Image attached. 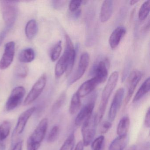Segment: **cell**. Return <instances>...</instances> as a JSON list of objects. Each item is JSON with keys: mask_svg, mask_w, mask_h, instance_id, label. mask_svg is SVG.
<instances>
[{"mask_svg": "<svg viewBox=\"0 0 150 150\" xmlns=\"http://www.w3.org/2000/svg\"><path fill=\"white\" fill-rule=\"evenodd\" d=\"M23 141H21L16 144L14 146L13 150H22Z\"/></svg>", "mask_w": 150, "mask_h": 150, "instance_id": "d590c367", "label": "cell"}, {"mask_svg": "<svg viewBox=\"0 0 150 150\" xmlns=\"http://www.w3.org/2000/svg\"><path fill=\"white\" fill-rule=\"evenodd\" d=\"M25 93L26 90L23 87L18 86L14 88L6 103L7 111H11L17 108L21 103Z\"/></svg>", "mask_w": 150, "mask_h": 150, "instance_id": "8992f818", "label": "cell"}, {"mask_svg": "<svg viewBox=\"0 0 150 150\" xmlns=\"http://www.w3.org/2000/svg\"><path fill=\"white\" fill-rule=\"evenodd\" d=\"M136 149H137V146L135 145H133L130 146L127 150H136Z\"/></svg>", "mask_w": 150, "mask_h": 150, "instance_id": "b9f144b4", "label": "cell"}, {"mask_svg": "<svg viewBox=\"0 0 150 150\" xmlns=\"http://www.w3.org/2000/svg\"><path fill=\"white\" fill-rule=\"evenodd\" d=\"M48 126L46 118L42 119L27 140V150H38L45 137Z\"/></svg>", "mask_w": 150, "mask_h": 150, "instance_id": "7a4b0ae2", "label": "cell"}, {"mask_svg": "<svg viewBox=\"0 0 150 150\" xmlns=\"http://www.w3.org/2000/svg\"><path fill=\"white\" fill-rule=\"evenodd\" d=\"M149 143L148 144H146L143 145L141 146L139 148L136 150H149Z\"/></svg>", "mask_w": 150, "mask_h": 150, "instance_id": "74e56055", "label": "cell"}, {"mask_svg": "<svg viewBox=\"0 0 150 150\" xmlns=\"http://www.w3.org/2000/svg\"><path fill=\"white\" fill-rule=\"evenodd\" d=\"M84 146V144L82 141H79L76 145V147L74 150H83Z\"/></svg>", "mask_w": 150, "mask_h": 150, "instance_id": "8d00e7d4", "label": "cell"}, {"mask_svg": "<svg viewBox=\"0 0 150 150\" xmlns=\"http://www.w3.org/2000/svg\"><path fill=\"white\" fill-rule=\"evenodd\" d=\"M75 135L72 132L64 141L59 150H73L75 145Z\"/></svg>", "mask_w": 150, "mask_h": 150, "instance_id": "4316f807", "label": "cell"}, {"mask_svg": "<svg viewBox=\"0 0 150 150\" xmlns=\"http://www.w3.org/2000/svg\"><path fill=\"white\" fill-rule=\"evenodd\" d=\"M114 9V1L111 0L103 1L100 13L101 22L105 23L110 19Z\"/></svg>", "mask_w": 150, "mask_h": 150, "instance_id": "9a60e30c", "label": "cell"}, {"mask_svg": "<svg viewBox=\"0 0 150 150\" xmlns=\"http://www.w3.org/2000/svg\"><path fill=\"white\" fill-rule=\"evenodd\" d=\"M35 110L36 108L32 107L21 114L18 118V122L15 129L14 132L16 134L20 135L23 132L28 121Z\"/></svg>", "mask_w": 150, "mask_h": 150, "instance_id": "4fadbf2b", "label": "cell"}, {"mask_svg": "<svg viewBox=\"0 0 150 150\" xmlns=\"http://www.w3.org/2000/svg\"><path fill=\"white\" fill-rule=\"evenodd\" d=\"M80 98L76 93L73 95L69 109V112L71 115H74L79 110L81 106Z\"/></svg>", "mask_w": 150, "mask_h": 150, "instance_id": "7402d4cb", "label": "cell"}, {"mask_svg": "<svg viewBox=\"0 0 150 150\" xmlns=\"http://www.w3.org/2000/svg\"><path fill=\"white\" fill-rule=\"evenodd\" d=\"M59 127L57 125L52 127L47 138V140L49 143H53L56 141L59 134Z\"/></svg>", "mask_w": 150, "mask_h": 150, "instance_id": "f546056e", "label": "cell"}, {"mask_svg": "<svg viewBox=\"0 0 150 150\" xmlns=\"http://www.w3.org/2000/svg\"><path fill=\"white\" fill-rule=\"evenodd\" d=\"M100 84L99 81L95 77L88 80L80 86L76 92L80 98L85 97L92 93Z\"/></svg>", "mask_w": 150, "mask_h": 150, "instance_id": "5bb4252c", "label": "cell"}, {"mask_svg": "<svg viewBox=\"0 0 150 150\" xmlns=\"http://www.w3.org/2000/svg\"><path fill=\"white\" fill-rule=\"evenodd\" d=\"M104 136H100L92 142L91 145L92 150H103L104 144Z\"/></svg>", "mask_w": 150, "mask_h": 150, "instance_id": "83f0119b", "label": "cell"}, {"mask_svg": "<svg viewBox=\"0 0 150 150\" xmlns=\"http://www.w3.org/2000/svg\"><path fill=\"white\" fill-rule=\"evenodd\" d=\"M66 4L65 1H52V4L55 9L59 10L63 8Z\"/></svg>", "mask_w": 150, "mask_h": 150, "instance_id": "d6a6232c", "label": "cell"}, {"mask_svg": "<svg viewBox=\"0 0 150 150\" xmlns=\"http://www.w3.org/2000/svg\"><path fill=\"white\" fill-rule=\"evenodd\" d=\"M28 72V67L24 64H20L16 67L15 69V74L17 77L24 79L27 77Z\"/></svg>", "mask_w": 150, "mask_h": 150, "instance_id": "f1b7e54d", "label": "cell"}, {"mask_svg": "<svg viewBox=\"0 0 150 150\" xmlns=\"http://www.w3.org/2000/svg\"><path fill=\"white\" fill-rule=\"evenodd\" d=\"M82 4V1H79V0L71 1L69 4V10L72 13H74L79 10V8Z\"/></svg>", "mask_w": 150, "mask_h": 150, "instance_id": "4dcf8cb0", "label": "cell"}, {"mask_svg": "<svg viewBox=\"0 0 150 150\" xmlns=\"http://www.w3.org/2000/svg\"><path fill=\"white\" fill-rule=\"evenodd\" d=\"M124 95L125 89L123 88H120L116 92L109 111L108 117L110 122L115 120L121 108Z\"/></svg>", "mask_w": 150, "mask_h": 150, "instance_id": "9c48e42d", "label": "cell"}, {"mask_svg": "<svg viewBox=\"0 0 150 150\" xmlns=\"http://www.w3.org/2000/svg\"><path fill=\"white\" fill-rule=\"evenodd\" d=\"M96 114H93L83 123L81 128V134L84 146L89 145L94 138L98 124Z\"/></svg>", "mask_w": 150, "mask_h": 150, "instance_id": "3957f363", "label": "cell"}, {"mask_svg": "<svg viewBox=\"0 0 150 150\" xmlns=\"http://www.w3.org/2000/svg\"><path fill=\"white\" fill-rule=\"evenodd\" d=\"M15 52V43L10 42L5 45V50L0 60V69L6 70L13 62Z\"/></svg>", "mask_w": 150, "mask_h": 150, "instance_id": "30bf717a", "label": "cell"}, {"mask_svg": "<svg viewBox=\"0 0 150 150\" xmlns=\"http://www.w3.org/2000/svg\"><path fill=\"white\" fill-rule=\"evenodd\" d=\"M126 33V29L123 27H118L114 30L109 39V43L111 49H116Z\"/></svg>", "mask_w": 150, "mask_h": 150, "instance_id": "2e32d148", "label": "cell"}, {"mask_svg": "<svg viewBox=\"0 0 150 150\" xmlns=\"http://www.w3.org/2000/svg\"><path fill=\"white\" fill-rule=\"evenodd\" d=\"M150 79L149 77L146 79L142 84L133 98L132 102L136 103L142 99L150 91Z\"/></svg>", "mask_w": 150, "mask_h": 150, "instance_id": "ac0fdd59", "label": "cell"}, {"mask_svg": "<svg viewBox=\"0 0 150 150\" xmlns=\"http://www.w3.org/2000/svg\"><path fill=\"white\" fill-rule=\"evenodd\" d=\"M90 61V57L88 52L82 53L80 58L77 70L68 81V85H71L75 83L82 77Z\"/></svg>", "mask_w": 150, "mask_h": 150, "instance_id": "ba28073f", "label": "cell"}, {"mask_svg": "<svg viewBox=\"0 0 150 150\" xmlns=\"http://www.w3.org/2000/svg\"><path fill=\"white\" fill-rule=\"evenodd\" d=\"M142 73L138 70H133L129 75L127 79L128 91L125 100V107L127 106L131 99L138 84L142 79Z\"/></svg>", "mask_w": 150, "mask_h": 150, "instance_id": "52a82bcc", "label": "cell"}, {"mask_svg": "<svg viewBox=\"0 0 150 150\" xmlns=\"http://www.w3.org/2000/svg\"><path fill=\"white\" fill-rule=\"evenodd\" d=\"M128 136H118L113 140L108 150H124L128 142Z\"/></svg>", "mask_w": 150, "mask_h": 150, "instance_id": "e0dca14e", "label": "cell"}, {"mask_svg": "<svg viewBox=\"0 0 150 150\" xmlns=\"http://www.w3.org/2000/svg\"><path fill=\"white\" fill-rule=\"evenodd\" d=\"M112 126L111 122L108 121H104L102 123L101 125L100 132L102 133H105L108 131Z\"/></svg>", "mask_w": 150, "mask_h": 150, "instance_id": "1f68e13d", "label": "cell"}, {"mask_svg": "<svg viewBox=\"0 0 150 150\" xmlns=\"http://www.w3.org/2000/svg\"><path fill=\"white\" fill-rule=\"evenodd\" d=\"M11 128V124L9 121H4L0 125V143L3 142L8 137Z\"/></svg>", "mask_w": 150, "mask_h": 150, "instance_id": "603a6c76", "label": "cell"}, {"mask_svg": "<svg viewBox=\"0 0 150 150\" xmlns=\"http://www.w3.org/2000/svg\"><path fill=\"white\" fill-rule=\"evenodd\" d=\"M150 13V1H145L141 6L138 13V18L139 21H144L146 19Z\"/></svg>", "mask_w": 150, "mask_h": 150, "instance_id": "cb8c5ba5", "label": "cell"}, {"mask_svg": "<svg viewBox=\"0 0 150 150\" xmlns=\"http://www.w3.org/2000/svg\"><path fill=\"white\" fill-rule=\"evenodd\" d=\"M35 58V52L32 48H26L20 52L19 59L22 63H28L32 62Z\"/></svg>", "mask_w": 150, "mask_h": 150, "instance_id": "ffe728a7", "label": "cell"}, {"mask_svg": "<svg viewBox=\"0 0 150 150\" xmlns=\"http://www.w3.org/2000/svg\"><path fill=\"white\" fill-rule=\"evenodd\" d=\"M47 82V76L43 74L34 84L24 101V105L27 106L33 103L43 91Z\"/></svg>", "mask_w": 150, "mask_h": 150, "instance_id": "5b68a950", "label": "cell"}, {"mask_svg": "<svg viewBox=\"0 0 150 150\" xmlns=\"http://www.w3.org/2000/svg\"><path fill=\"white\" fill-rule=\"evenodd\" d=\"M130 125V119L128 116L123 117L120 120L117 128V133L118 136L127 135Z\"/></svg>", "mask_w": 150, "mask_h": 150, "instance_id": "d6986e66", "label": "cell"}, {"mask_svg": "<svg viewBox=\"0 0 150 150\" xmlns=\"http://www.w3.org/2000/svg\"><path fill=\"white\" fill-rule=\"evenodd\" d=\"M118 76V72L114 71L109 78L108 82L103 91L98 112L96 114L98 123L101 122L104 115L109 99L117 84Z\"/></svg>", "mask_w": 150, "mask_h": 150, "instance_id": "6da1fadb", "label": "cell"}, {"mask_svg": "<svg viewBox=\"0 0 150 150\" xmlns=\"http://www.w3.org/2000/svg\"><path fill=\"white\" fill-rule=\"evenodd\" d=\"M144 125L146 128H149L150 126V108H148V110L146 114L145 117Z\"/></svg>", "mask_w": 150, "mask_h": 150, "instance_id": "836d02e7", "label": "cell"}, {"mask_svg": "<svg viewBox=\"0 0 150 150\" xmlns=\"http://www.w3.org/2000/svg\"><path fill=\"white\" fill-rule=\"evenodd\" d=\"M62 43L61 41L58 42L53 46L50 52V58L52 62L57 61L62 51Z\"/></svg>", "mask_w": 150, "mask_h": 150, "instance_id": "d4e9b609", "label": "cell"}, {"mask_svg": "<svg viewBox=\"0 0 150 150\" xmlns=\"http://www.w3.org/2000/svg\"><path fill=\"white\" fill-rule=\"evenodd\" d=\"M6 146L3 144V142L0 143V150H5Z\"/></svg>", "mask_w": 150, "mask_h": 150, "instance_id": "ab89813d", "label": "cell"}, {"mask_svg": "<svg viewBox=\"0 0 150 150\" xmlns=\"http://www.w3.org/2000/svg\"><path fill=\"white\" fill-rule=\"evenodd\" d=\"M2 15L6 28L9 30L12 28L17 18V4L16 1H1Z\"/></svg>", "mask_w": 150, "mask_h": 150, "instance_id": "277c9868", "label": "cell"}, {"mask_svg": "<svg viewBox=\"0 0 150 150\" xmlns=\"http://www.w3.org/2000/svg\"><path fill=\"white\" fill-rule=\"evenodd\" d=\"M95 99L94 97L91 99L79 112L75 119V124L78 126H81L87 121L93 115V110L94 108Z\"/></svg>", "mask_w": 150, "mask_h": 150, "instance_id": "7c38bea8", "label": "cell"}, {"mask_svg": "<svg viewBox=\"0 0 150 150\" xmlns=\"http://www.w3.org/2000/svg\"><path fill=\"white\" fill-rule=\"evenodd\" d=\"M139 1H137V0H132L130 1V4L131 6H133V5H135L137 4V3L139 2Z\"/></svg>", "mask_w": 150, "mask_h": 150, "instance_id": "60d3db41", "label": "cell"}, {"mask_svg": "<svg viewBox=\"0 0 150 150\" xmlns=\"http://www.w3.org/2000/svg\"><path fill=\"white\" fill-rule=\"evenodd\" d=\"M109 67V62L107 58L99 61L94 66L93 70L94 77L97 79L100 84L103 83L107 80Z\"/></svg>", "mask_w": 150, "mask_h": 150, "instance_id": "8fae6325", "label": "cell"}, {"mask_svg": "<svg viewBox=\"0 0 150 150\" xmlns=\"http://www.w3.org/2000/svg\"><path fill=\"white\" fill-rule=\"evenodd\" d=\"M66 97L67 95L65 92H63L61 93L52 105V113L57 112L61 108L65 102Z\"/></svg>", "mask_w": 150, "mask_h": 150, "instance_id": "484cf974", "label": "cell"}, {"mask_svg": "<svg viewBox=\"0 0 150 150\" xmlns=\"http://www.w3.org/2000/svg\"><path fill=\"white\" fill-rule=\"evenodd\" d=\"M150 29V21H148V22L145 24L144 28H143V31L144 33H146V32H148Z\"/></svg>", "mask_w": 150, "mask_h": 150, "instance_id": "f35d334b", "label": "cell"}, {"mask_svg": "<svg viewBox=\"0 0 150 150\" xmlns=\"http://www.w3.org/2000/svg\"><path fill=\"white\" fill-rule=\"evenodd\" d=\"M8 30L6 28V29L3 30V31H1L0 33V46L2 44V42H3V41L5 39V38L7 34V32L8 31Z\"/></svg>", "mask_w": 150, "mask_h": 150, "instance_id": "e575fe53", "label": "cell"}, {"mask_svg": "<svg viewBox=\"0 0 150 150\" xmlns=\"http://www.w3.org/2000/svg\"><path fill=\"white\" fill-rule=\"evenodd\" d=\"M25 34L28 39L31 40L33 39L38 32V26L36 21L31 20L29 21L25 27Z\"/></svg>", "mask_w": 150, "mask_h": 150, "instance_id": "44dd1931", "label": "cell"}]
</instances>
